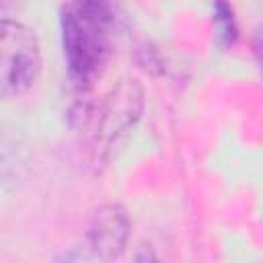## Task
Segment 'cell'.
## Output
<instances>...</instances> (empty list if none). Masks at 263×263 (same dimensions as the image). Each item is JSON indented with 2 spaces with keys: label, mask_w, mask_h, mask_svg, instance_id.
<instances>
[{
  "label": "cell",
  "mask_w": 263,
  "mask_h": 263,
  "mask_svg": "<svg viewBox=\"0 0 263 263\" xmlns=\"http://www.w3.org/2000/svg\"><path fill=\"white\" fill-rule=\"evenodd\" d=\"M115 16V0H66L60 10L68 76L82 92L92 88L111 60Z\"/></svg>",
  "instance_id": "6da1fadb"
},
{
  "label": "cell",
  "mask_w": 263,
  "mask_h": 263,
  "mask_svg": "<svg viewBox=\"0 0 263 263\" xmlns=\"http://www.w3.org/2000/svg\"><path fill=\"white\" fill-rule=\"evenodd\" d=\"M142 109V90L136 84V80H127L119 84L111 95L105 97V101L80 115V121H84L88 136L92 140V154L101 158L103 152H107L113 146V140H117L119 134L127 132Z\"/></svg>",
  "instance_id": "3957f363"
},
{
  "label": "cell",
  "mask_w": 263,
  "mask_h": 263,
  "mask_svg": "<svg viewBox=\"0 0 263 263\" xmlns=\"http://www.w3.org/2000/svg\"><path fill=\"white\" fill-rule=\"evenodd\" d=\"M129 234V220L121 205H105L101 208L84 236L86 253L80 259H103L111 261L121 257Z\"/></svg>",
  "instance_id": "277c9868"
},
{
  "label": "cell",
  "mask_w": 263,
  "mask_h": 263,
  "mask_svg": "<svg viewBox=\"0 0 263 263\" xmlns=\"http://www.w3.org/2000/svg\"><path fill=\"white\" fill-rule=\"evenodd\" d=\"M214 18L218 23L222 41L226 45L232 43L236 39V21H234L232 6L228 4V0H214Z\"/></svg>",
  "instance_id": "5b68a950"
},
{
  "label": "cell",
  "mask_w": 263,
  "mask_h": 263,
  "mask_svg": "<svg viewBox=\"0 0 263 263\" xmlns=\"http://www.w3.org/2000/svg\"><path fill=\"white\" fill-rule=\"evenodd\" d=\"M41 64L35 31L18 21L0 18V101L27 92L39 78Z\"/></svg>",
  "instance_id": "7a4b0ae2"
}]
</instances>
